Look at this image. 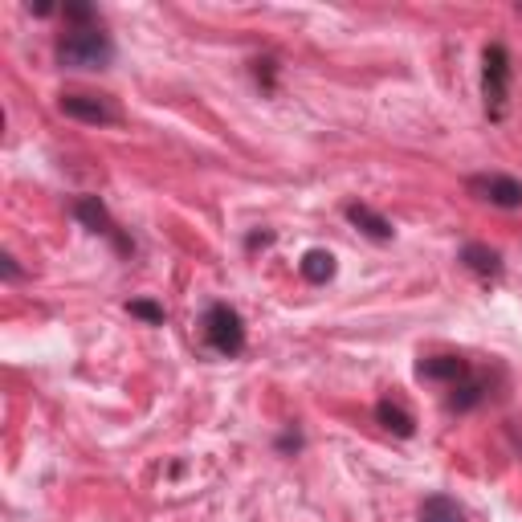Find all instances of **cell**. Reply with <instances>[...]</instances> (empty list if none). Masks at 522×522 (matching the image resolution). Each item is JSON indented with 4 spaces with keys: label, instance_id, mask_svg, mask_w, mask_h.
I'll use <instances>...</instances> for the list:
<instances>
[{
    "label": "cell",
    "instance_id": "cell-1",
    "mask_svg": "<svg viewBox=\"0 0 522 522\" xmlns=\"http://www.w3.org/2000/svg\"><path fill=\"white\" fill-rule=\"evenodd\" d=\"M111 58H115V45L98 25H70L58 37V62L66 70H107Z\"/></svg>",
    "mask_w": 522,
    "mask_h": 522
},
{
    "label": "cell",
    "instance_id": "cell-2",
    "mask_svg": "<svg viewBox=\"0 0 522 522\" xmlns=\"http://www.w3.org/2000/svg\"><path fill=\"white\" fill-rule=\"evenodd\" d=\"M482 102H486V119L502 123L510 107V49L502 41H490L482 49Z\"/></svg>",
    "mask_w": 522,
    "mask_h": 522
},
{
    "label": "cell",
    "instance_id": "cell-3",
    "mask_svg": "<svg viewBox=\"0 0 522 522\" xmlns=\"http://www.w3.org/2000/svg\"><path fill=\"white\" fill-rule=\"evenodd\" d=\"M204 339L217 355H241L245 351V323L229 302H213L204 310Z\"/></svg>",
    "mask_w": 522,
    "mask_h": 522
},
{
    "label": "cell",
    "instance_id": "cell-4",
    "mask_svg": "<svg viewBox=\"0 0 522 522\" xmlns=\"http://www.w3.org/2000/svg\"><path fill=\"white\" fill-rule=\"evenodd\" d=\"M62 115L66 119H78V123H94V127H111L119 123V107L107 98V94H62Z\"/></svg>",
    "mask_w": 522,
    "mask_h": 522
},
{
    "label": "cell",
    "instance_id": "cell-5",
    "mask_svg": "<svg viewBox=\"0 0 522 522\" xmlns=\"http://www.w3.org/2000/svg\"><path fill=\"white\" fill-rule=\"evenodd\" d=\"M465 188L474 192L478 200L494 204V208H522V184L514 176H502V172H482V176H469Z\"/></svg>",
    "mask_w": 522,
    "mask_h": 522
},
{
    "label": "cell",
    "instance_id": "cell-6",
    "mask_svg": "<svg viewBox=\"0 0 522 522\" xmlns=\"http://www.w3.org/2000/svg\"><path fill=\"white\" fill-rule=\"evenodd\" d=\"M74 217L90 229V233H98V237H107V241H115V249L119 253H131L135 245L119 233V225L111 221V213H107V204H102L98 196H82V200H74Z\"/></svg>",
    "mask_w": 522,
    "mask_h": 522
},
{
    "label": "cell",
    "instance_id": "cell-7",
    "mask_svg": "<svg viewBox=\"0 0 522 522\" xmlns=\"http://www.w3.org/2000/svg\"><path fill=\"white\" fill-rule=\"evenodd\" d=\"M416 376L429 384H461V380H469V363L461 355H429L416 363Z\"/></svg>",
    "mask_w": 522,
    "mask_h": 522
},
{
    "label": "cell",
    "instance_id": "cell-8",
    "mask_svg": "<svg viewBox=\"0 0 522 522\" xmlns=\"http://www.w3.org/2000/svg\"><path fill=\"white\" fill-rule=\"evenodd\" d=\"M343 217L363 233V237H372V241H392L396 237V229H392V221L388 217H380L372 204H347L343 208Z\"/></svg>",
    "mask_w": 522,
    "mask_h": 522
},
{
    "label": "cell",
    "instance_id": "cell-9",
    "mask_svg": "<svg viewBox=\"0 0 522 522\" xmlns=\"http://www.w3.org/2000/svg\"><path fill=\"white\" fill-rule=\"evenodd\" d=\"M461 266L474 270L478 278H498V274H502V253L490 249V245L469 241V245H461Z\"/></svg>",
    "mask_w": 522,
    "mask_h": 522
},
{
    "label": "cell",
    "instance_id": "cell-10",
    "mask_svg": "<svg viewBox=\"0 0 522 522\" xmlns=\"http://www.w3.org/2000/svg\"><path fill=\"white\" fill-rule=\"evenodd\" d=\"M376 421H380L392 437H412V433H416L412 412H408L404 404H396V400H380V404H376Z\"/></svg>",
    "mask_w": 522,
    "mask_h": 522
},
{
    "label": "cell",
    "instance_id": "cell-11",
    "mask_svg": "<svg viewBox=\"0 0 522 522\" xmlns=\"http://www.w3.org/2000/svg\"><path fill=\"white\" fill-rule=\"evenodd\" d=\"M416 518H421V522H465V510L449 494H429L421 502V510H416Z\"/></svg>",
    "mask_w": 522,
    "mask_h": 522
},
{
    "label": "cell",
    "instance_id": "cell-12",
    "mask_svg": "<svg viewBox=\"0 0 522 522\" xmlns=\"http://www.w3.org/2000/svg\"><path fill=\"white\" fill-rule=\"evenodd\" d=\"M298 270H302V278H306V282L323 286V282H331V278H335V253H331V249H310V253L298 261Z\"/></svg>",
    "mask_w": 522,
    "mask_h": 522
},
{
    "label": "cell",
    "instance_id": "cell-13",
    "mask_svg": "<svg viewBox=\"0 0 522 522\" xmlns=\"http://www.w3.org/2000/svg\"><path fill=\"white\" fill-rule=\"evenodd\" d=\"M482 400H486V380H478V376H469V380L453 384L449 408H453V412H469V408H478Z\"/></svg>",
    "mask_w": 522,
    "mask_h": 522
},
{
    "label": "cell",
    "instance_id": "cell-14",
    "mask_svg": "<svg viewBox=\"0 0 522 522\" xmlns=\"http://www.w3.org/2000/svg\"><path fill=\"white\" fill-rule=\"evenodd\" d=\"M127 310H131L135 319H143V323H155V327H160V323L168 319V310H164L160 302H147V298H135V302H127Z\"/></svg>",
    "mask_w": 522,
    "mask_h": 522
},
{
    "label": "cell",
    "instance_id": "cell-15",
    "mask_svg": "<svg viewBox=\"0 0 522 522\" xmlns=\"http://www.w3.org/2000/svg\"><path fill=\"white\" fill-rule=\"evenodd\" d=\"M62 13H66V21H74V25H98V13H94L90 5H62Z\"/></svg>",
    "mask_w": 522,
    "mask_h": 522
},
{
    "label": "cell",
    "instance_id": "cell-16",
    "mask_svg": "<svg viewBox=\"0 0 522 522\" xmlns=\"http://www.w3.org/2000/svg\"><path fill=\"white\" fill-rule=\"evenodd\" d=\"M0 270H5V278H9V282H17V278H21V266H17V257H13V253L0 257Z\"/></svg>",
    "mask_w": 522,
    "mask_h": 522
},
{
    "label": "cell",
    "instance_id": "cell-17",
    "mask_svg": "<svg viewBox=\"0 0 522 522\" xmlns=\"http://www.w3.org/2000/svg\"><path fill=\"white\" fill-rule=\"evenodd\" d=\"M518 13H522V9H518Z\"/></svg>",
    "mask_w": 522,
    "mask_h": 522
}]
</instances>
